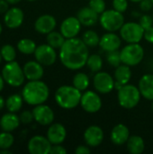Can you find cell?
<instances>
[{"label": "cell", "mask_w": 153, "mask_h": 154, "mask_svg": "<svg viewBox=\"0 0 153 154\" xmlns=\"http://www.w3.org/2000/svg\"><path fill=\"white\" fill-rule=\"evenodd\" d=\"M57 25V21L55 17L51 14H42L39 16L34 23V29L37 32L41 34H48L54 31Z\"/></svg>", "instance_id": "e0dca14e"}, {"label": "cell", "mask_w": 153, "mask_h": 154, "mask_svg": "<svg viewBox=\"0 0 153 154\" xmlns=\"http://www.w3.org/2000/svg\"><path fill=\"white\" fill-rule=\"evenodd\" d=\"M142 98V94L138 87L133 84H125L117 90V100L124 109H133L138 106Z\"/></svg>", "instance_id": "277c9868"}, {"label": "cell", "mask_w": 153, "mask_h": 154, "mask_svg": "<svg viewBox=\"0 0 153 154\" xmlns=\"http://www.w3.org/2000/svg\"><path fill=\"white\" fill-rule=\"evenodd\" d=\"M0 153L2 154H10L12 153L10 151H9V149H0Z\"/></svg>", "instance_id": "7dc6e473"}, {"label": "cell", "mask_w": 153, "mask_h": 154, "mask_svg": "<svg viewBox=\"0 0 153 154\" xmlns=\"http://www.w3.org/2000/svg\"><path fill=\"white\" fill-rule=\"evenodd\" d=\"M83 138L87 145L90 148H96L102 144L105 138V133L99 125H93L85 130Z\"/></svg>", "instance_id": "4fadbf2b"}, {"label": "cell", "mask_w": 153, "mask_h": 154, "mask_svg": "<svg viewBox=\"0 0 153 154\" xmlns=\"http://www.w3.org/2000/svg\"><path fill=\"white\" fill-rule=\"evenodd\" d=\"M24 19V14L23 10L19 7H12L7 10V12L5 14L4 17V23L5 26H7L10 29H16L20 27Z\"/></svg>", "instance_id": "d6986e66"}, {"label": "cell", "mask_w": 153, "mask_h": 154, "mask_svg": "<svg viewBox=\"0 0 153 154\" xmlns=\"http://www.w3.org/2000/svg\"><path fill=\"white\" fill-rule=\"evenodd\" d=\"M2 76L6 84L14 88L22 86L26 79L23 68L15 60L6 62L2 69Z\"/></svg>", "instance_id": "5b68a950"}, {"label": "cell", "mask_w": 153, "mask_h": 154, "mask_svg": "<svg viewBox=\"0 0 153 154\" xmlns=\"http://www.w3.org/2000/svg\"><path fill=\"white\" fill-rule=\"evenodd\" d=\"M47 43L49 45H50L51 47H53L54 49H60V47L63 45V43L66 41V38L62 35V33L60 32H56V31H52L50 33L47 34Z\"/></svg>", "instance_id": "f546056e"}, {"label": "cell", "mask_w": 153, "mask_h": 154, "mask_svg": "<svg viewBox=\"0 0 153 154\" xmlns=\"http://www.w3.org/2000/svg\"><path fill=\"white\" fill-rule=\"evenodd\" d=\"M82 24L77 16H69L65 18L60 23V32L66 39L77 37L81 30Z\"/></svg>", "instance_id": "5bb4252c"}, {"label": "cell", "mask_w": 153, "mask_h": 154, "mask_svg": "<svg viewBox=\"0 0 153 154\" xmlns=\"http://www.w3.org/2000/svg\"><path fill=\"white\" fill-rule=\"evenodd\" d=\"M33 54L35 60L43 66H51L57 60L56 49H54L48 43L37 46Z\"/></svg>", "instance_id": "8fae6325"}, {"label": "cell", "mask_w": 153, "mask_h": 154, "mask_svg": "<svg viewBox=\"0 0 153 154\" xmlns=\"http://www.w3.org/2000/svg\"><path fill=\"white\" fill-rule=\"evenodd\" d=\"M139 4L141 10L143 12H149L153 8V2L151 0H142Z\"/></svg>", "instance_id": "ab89813d"}, {"label": "cell", "mask_w": 153, "mask_h": 154, "mask_svg": "<svg viewBox=\"0 0 153 154\" xmlns=\"http://www.w3.org/2000/svg\"><path fill=\"white\" fill-rule=\"evenodd\" d=\"M28 1H31V2H32V1H36V0H28Z\"/></svg>", "instance_id": "db71d44e"}, {"label": "cell", "mask_w": 153, "mask_h": 154, "mask_svg": "<svg viewBox=\"0 0 153 154\" xmlns=\"http://www.w3.org/2000/svg\"><path fill=\"white\" fill-rule=\"evenodd\" d=\"M82 93L73 85H63L57 88L54 98L56 104L67 110L73 109L80 105Z\"/></svg>", "instance_id": "3957f363"}, {"label": "cell", "mask_w": 153, "mask_h": 154, "mask_svg": "<svg viewBox=\"0 0 153 154\" xmlns=\"http://www.w3.org/2000/svg\"><path fill=\"white\" fill-rule=\"evenodd\" d=\"M88 57V47L84 43L82 39L78 37L66 39L59 52L61 64L70 70H78L85 67Z\"/></svg>", "instance_id": "6da1fadb"}, {"label": "cell", "mask_w": 153, "mask_h": 154, "mask_svg": "<svg viewBox=\"0 0 153 154\" xmlns=\"http://www.w3.org/2000/svg\"><path fill=\"white\" fill-rule=\"evenodd\" d=\"M122 45V38L114 32H107L100 37L99 47L106 52L118 51Z\"/></svg>", "instance_id": "2e32d148"}, {"label": "cell", "mask_w": 153, "mask_h": 154, "mask_svg": "<svg viewBox=\"0 0 153 154\" xmlns=\"http://www.w3.org/2000/svg\"><path fill=\"white\" fill-rule=\"evenodd\" d=\"M93 86L100 94H109L115 89V78L106 71H98L93 78Z\"/></svg>", "instance_id": "30bf717a"}, {"label": "cell", "mask_w": 153, "mask_h": 154, "mask_svg": "<svg viewBox=\"0 0 153 154\" xmlns=\"http://www.w3.org/2000/svg\"><path fill=\"white\" fill-rule=\"evenodd\" d=\"M91 152L90 147L88 145H78L76 150H75V153L76 154H89Z\"/></svg>", "instance_id": "b9f144b4"}, {"label": "cell", "mask_w": 153, "mask_h": 154, "mask_svg": "<svg viewBox=\"0 0 153 154\" xmlns=\"http://www.w3.org/2000/svg\"><path fill=\"white\" fill-rule=\"evenodd\" d=\"M4 84H5L4 78H3L2 74H0V92H1V91H2V89L4 88Z\"/></svg>", "instance_id": "bcb514c9"}, {"label": "cell", "mask_w": 153, "mask_h": 154, "mask_svg": "<svg viewBox=\"0 0 153 154\" xmlns=\"http://www.w3.org/2000/svg\"><path fill=\"white\" fill-rule=\"evenodd\" d=\"M52 144L47 137L42 135L32 136L27 144L28 152L31 154H49Z\"/></svg>", "instance_id": "7c38bea8"}, {"label": "cell", "mask_w": 153, "mask_h": 154, "mask_svg": "<svg viewBox=\"0 0 153 154\" xmlns=\"http://www.w3.org/2000/svg\"><path fill=\"white\" fill-rule=\"evenodd\" d=\"M0 53L2 55L3 60L5 61H6V62L14 61L15 60V58H16L15 49L11 44H5V45H3L1 50H0Z\"/></svg>", "instance_id": "d6a6232c"}, {"label": "cell", "mask_w": 153, "mask_h": 154, "mask_svg": "<svg viewBox=\"0 0 153 154\" xmlns=\"http://www.w3.org/2000/svg\"><path fill=\"white\" fill-rule=\"evenodd\" d=\"M23 96L19 94H13L9 96L5 100V106L7 110L11 113H17L21 110L23 103Z\"/></svg>", "instance_id": "4316f807"}, {"label": "cell", "mask_w": 153, "mask_h": 154, "mask_svg": "<svg viewBox=\"0 0 153 154\" xmlns=\"http://www.w3.org/2000/svg\"><path fill=\"white\" fill-rule=\"evenodd\" d=\"M23 73L28 80H40L44 75L43 65H41L37 60L27 61L23 67Z\"/></svg>", "instance_id": "44dd1931"}, {"label": "cell", "mask_w": 153, "mask_h": 154, "mask_svg": "<svg viewBox=\"0 0 153 154\" xmlns=\"http://www.w3.org/2000/svg\"><path fill=\"white\" fill-rule=\"evenodd\" d=\"M36 48H37L36 43L32 40L28 39V38L22 39V40H20L17 42V49H18V51L21 53L25 54V55L33 54L35 50H36Z\"/></svg>", "instance_id": "f1b7e54d"}, {"label": "cell", "mask_w": 153, "mask_h": 154, "mask_svg": "<svg viewBox=\"0 0 153 154\" xmlns=\"http://www.w3.org/2000/svg\"><path fill=\"white\" fill-rule=\"evenodd\" d=\"M144 29L136 22L124 23L119 30L122 40L127 43H139L144 37Z\"/></svg>", "instance_id": "ba28073f"}, {"label": "cell", "mask_w": 153, "mask_h": 154, "mask_svg": "<svg viewBox=\"0 0 153 154\" xmlns=\"http://www.w3.org/2000/svg\"><path fill=\"white\" fill-rule=\"evenodd\" d=\"M151 1H152V2H153V0H151Z\"/></svg>", "instance_id": "9f6ffc18"}, {"label": "cell", "mask_w": 153, "mask_h": 154, "mask_svg": "<svg viewBox=\"0 0 153 154\" xmlns=\"http://www.w3.org/2000/svg\"><path fill=\"white\" fill-rule=\"evenodd\" d=\"M126 148L131 154H142L145 150V142L139 135H131L126 143Z\"/></svg>", "instance_id": "d4e9b609"}, {"label": "cell", "mask_w": 153, "mask_h": 154, "mask_svg": "<svg viewBox=\"0 0 153 154\" xmlns=\"http://www.w3.org/2000/svg\"><path fill=\"white\" fill-rule=\"evenodd\" d=\"M19 118H20L21 123H23V124H24V125L31 124V123L34 120L32 111H29V110L23 111V112L21 113Z\"/></svg>", "instance_id": "f35d334b"}, {"label": "cell", "mask_w": 153, "mask_h": 154, "mask_svg": "<svg viewBox=\"0 0 153 154\" xmlns=\"http://www.w3.org/2000/svg\"><path fill=\"white\" fill-rule=\"evenodd\" d=\"M138 88L142 94V97L147 100H153V74L143 75L138 84Z\"/></svg>", "instance_id": "603a6c76"}, {"label": "cell", "mask_w": 153, "mask_h": 154, "mask_svg": "<svg viewBox=\"0 0 153 154\" xmlns=\"http://www.w3.org/2000/svg\"><path fill=\"white\" fill-rule=\"evenodd\" d=\"M88 6H90L97 14H101L106 9V5L105 0H89Z\"/></svg>", "instance_id": "d590c367"}, {"label": "cell", "mask_w": 153, "mask_h": 154, "mask_svg": "<svg viewBox=\"0 0 153 154\" xmlns=\"http://www.w3.org/2000/svg\"><path fill=\"white\" fill-rule=\"evenodd\" d=\"M103 101L101 97L92 90L85 91L82 94L80 100V106L82 109L88 114H96L102 108Z\"/></svg>", "instance_id": "9c48e42d"}, {"label": "cell", "mask_w": 153, "mask_h": 154, "mask_svg": "<svg viewBox=\"0 0 153 154\" xmlns=\"http://www.w3.org/2000/svg\"><path fill=\"white\" fill-rule=\"evenodd\" d=\"M72 85L78 90L86 91L90 85V80L88 76L84 72H78L74 75L72 79Z\"/></svg>", "instance_id": "83f0119b"}, {"label": "cell", "mask_w": 153, "mask_h": 154, "mask_svg": "<svg viewBox=\"0 0 153 154\" xmlns=\"http://www.w3.org/2000/svg\"><path fill=\"white\" fill-rule=\"evenodd\" d=\"M82 41L88 48H94L99 46L100 36L97 34L96 32L93 30H87L82 34Z\"/></svg>", "instance_id": "4dcf8cb0"}, {"label": "cell", "mask_w": 153, "mask_h": 154, "mask_svg": "<svg viewBox=\"0 0 153 154\" xmlns=\"http://www.w3.org/2000/svg\"><path fill=\"white\" fill-rule=\"evenodd\" d=\"M50 154H66L67 153V150L66 148H64L61 144H54L51 146V150H50Z\"/></svg>", "instance_id": "60d3db41"}, {"label": "cell", "mask_w": 153, "mask_h": 154, "mask_svg": "<svg viewBox=\"0 0 153 154\" xmlns=\"http://www.w3.org/2000/svg\"><path fill=\"white\" fill-rule=\"evenodd\" d=\"M103 64H104L103 59L100 55H98V54H91L90 55L89 54V57L87 61V66L92 72L96 73V72L100 71L102 69Z\"/></svg>", "instance_id": "1f68e13d"}, {"label": "cell", "mask_w": 153, "mask_h": 154, "mask_svg": "<svg viewBox=\"0 0 153 154\" xmlns=\"http://www.w3.org/2000/svg\"><path fill=\"white\" fill-rule=\"evenodd\" d=\"M152 17H153V14H152Z\"/></svg>", "instance_id": "11a10c76"}, {"label": "cell", "mask_w": 153, "mask_h": 154, "mask_svg": "<svg viewBox=\"0 0 153 154\" xmlns=\"http://www.w3.org/2000/svg\"><path fill=\"white\" fill-rule=\"evenodd\" d=\"M99 14H97L96 11H94L90 6H84L81 7L78 13L77 17L84 26H93L99 21Z\"/></svg>", "instance_id": "7402d4cb"}, {"label": "cell", "mask_w": 153, "mask_h": 154, "mask_svg": "<svg viewBox=\"0 0 153 154\" xmlns=\"http://www.w3.org/2000/svg\"><path fill=\"white\" fill-rule=\"evenodd\" d=\"M5 106V101L4 99V97L2 96H0V110H2Z\"/></svg>", "instance_id": "f6af8a7d"}, {"label": "cell", "mask_w": 153, "mask_h": 154, "mask_svg": "<svg viewBox=\"0 0 153 154\" xmlns=\"http://www.w3.org/2000/svg\"><path fill=\"white\" fill-rule=\"evenodd\" d=\"M2 31H3V27H2V24L0 23V34H1V32H2Z\"/></svg>", "instance_id": "f907efd6"}, {"label": "cell", "mask_w": 153, "mask_h": 154, "mask_svg": "<svg viewBox=\"0 0 153 154\" xmlns=\"http://www.w3.org/2000/svg\"><path fill=\"white\" fill-rule=\"evenodd\" d=\"M46 137L50 142L52 145L61 144L67 138V130L62 124L55 123L50 125Z\"/></svg>", "instance_id": "ac0fdd59"}, {"label": "cell", "mask_w": 153, "mask_h": 154, "mask_svg": "<svg viewBox=\"0 0 153 154\" xmlns=\"http://www.w3.org/2000/svg\"><path fill=\"white\" fill-rule=\"evenodd\" d=\"M8 3H9V5H16V4H18L21 0H6Z\"/></svg>", "instance_id": "c3c4849f"}, {"label": "cell", "mask_w": 153, "mask_h": 154, "mask_svg": "<svg viewBox=\"0 0 153 154\" xmlns=\"http://www.w3.org/2000/svg\"><path fill=\"white\" fill-rule=\"evenodd\" d=\"M131 2H133V3H140L142 0H130Z\"/></svg>", "instance_id": "681fc988"}, {"label": "cell", "mask_w": 153, "mask_h": 154, "mask_svg": "<svg viewBox=\"0 0 153 154\" xmlns=\"http://www.w3.org/2000/svg\"><path fill=\"white\" fill-rule=\"evenodd\" d=\"M2 60H3V58H2V55H1V53H0V63H1V61H2Z\"/></svg>", "instance_id": "816d5d0a"}, {"label": "cell", "mask_w": 153, "mask_h": 154, "mask_svg": "<svg viewBox=\"0 0 153 154\" xmlns=\"http://www.w3.org/2000/svg\"><path fill=\"white\" fill-rule=\"evenodd\" d=\"M9 9V3L6 0H0V14H5Z\"/></svg>", "instance_id": "ee69618b"}, {"label": "cell", "mask_w": 153, "mask_h": 154, "mask_svg": "<svg viewBox=\"0 0 153 154\" xmlns=\"http://www.w3.org/2000/svg\"><path fill=\"white\" fill-rule=\"evenodd\" d=\"M14 142V138L10 132L0 133V149H10Z\"/></svg>", "instance_id": "836d02e7"}, {"label": "cell", "mask_w": 153, "mask_h": 154, "mask_svg": "<svg viewBox=\"0 0 153 154\" xmlns=\"http://www.w3.org/2000/svg\"><path fill=\"white\" fill-rule=\"evenodd\" d=\"M130 136V130L124 124H117L112 128L110 133L111 142L117 146L126 144Z\"/></svg>", "instance_id": "ffe728a7"}, {"label": "cell", "mask_w": 153, "mask_h": 154, "mask_svg": "<svg viewBox=\"0 0 153 154\" xmlns=\"http://www.w3.org/2000/svg\"><path fill=\"white\" fill-rule=\"evenodd\" d=\"M113 8L124 14L128 8V0H113Z\"/></svg>", "instance_id": "74e56055"}, {"label": "cell", "mask_w": 153, "mask_h": 154, "mask_svg": "<svg viewBox=\"0 0 153 154\" xmlns=\"http://www.w3.org/2000/svg\"><path fill=\"white\" fill-rule=\"evenodd\" d=\"M24 102L30 106L44 104L50 97V88L47 84L40 80H29L22 90Z\"/></svg>", "instance_id": "7a4b0ae2"}, {"label": "cell", "mask_w": 153, "mask_h": 154, "mask_svg": "<svg viewBox=\"0 0 153 154\" xmlns=\"http://www.w3.org/2000/svg\"><path fill=\"white\" fill-rule=\"evenodd\" d=\"M139 23L142 26V28L144 30L150 28L153 26V17L152 15H150V14H142L141 17H140V20H139Z\"/></svg>", "instance_id": "8d00e7d4"}, {"label": "cell", "mask_w": 153, "mask_h": 154, "mask_svg": "<svg viewBox=\"0 0 153 154\" xmlns=\"http://www.w3.org/2000/svg\"><path fill=\"white\" fill-rule=\"evenodd\" d=\"M132 76H133V72L130 66L122 63L121 65L115 68V74H114L115 80L121 83L122 85L128 84L132 79Z\"/></svg>", "instance_id": "484cf974"}, {"label": "cell", "mask_w": 153, "mask_h": 154, "mask_svg": "<svg viewBox=\"0 0 153 154\" xmlns=\"http://www.w3.org/2000/svg\"><path fill=\"white\" fill-rule=\"evenodd\" d=\"M151 110H152V112H153V100L151 101Z\"/></svg>", "instance_id": "f5cc1de1"}, {"label": "cell", "mask_w": 153, "mask_h": 154, "mask_svg": "<svg viewBox=\"0 0 153 154\" xmlns=\"http://www.w3.org/2000/svg\"><path fill=\"white\" fill-rule=\"evenodd\" d=\"M32 111L33 114L34 121H36L41 125H50L54 121V112L47 105L41 104L35 106Z\"/></svg>", "instance_id": "9a60e30c"}, {"label": "cell", "mask_w": 153, "mask_h": 154, "mask_svg": "<svg viewBox=\"0 0 153 154\" xmlns=\"http://www.w3.org/2000/svg\"><path fill=\"white\" fill-rule=\"evenodd\" d=\"M122 63L130 67L140 64L144 58V49L140 43H128L121 51Z\"/></svg>", "instance_id": "52a82bcc"}, {"label": "cell", "mask_w": 153, "mask_h": 154, "mask_svg": "<svg viewBox=\"0 0 153 154\" xmlns=\"http://www.w3.org/2000/svg\"><path fill=\"white\" fill-rule=\"evenodd\" d=\"M99 23L102 28L106 32H115L122 28L125 23V20L123 13H120L113 8L104 11L99 15Z\"/></svg>", "instance_id": "8992f818"}, {"label": "cell", "mask_w": 153, "mask_h": 154, "mask_svg": "<svg viewBox=\"0 0 153 154\" xmlns=\"http://www.w3.org/2000/svg\"><path fill=\"white\" fill-rule=\"evenodd\" d=\"M143 39H145L148 42L153 44V26L146 29L144 31V37Z\"/></svg>", "instance_id": "7bdbcfd3"}, {"label": "cell", "mask_w": 153, "mask_h": 154, "mask_svg": "<svg viewBox=\"0 0 153 154\" xmlns=\"http://www.w3.org/2000/svg\"><path fill=\"white\" fill-rule=\"evenodd\" d=\"M21 121L15 113H6L0 119V127L4 132H13L19 127Z\"/></svg>", "instance_id": "cb8c5ba5"}, {"label": "cell", "mask_w": 153, "mask_h": 154, "mask_svg": "<svg viewBox=\"0 0 153 154\" xmlns=\"http://www.w3.org/2000/svg\"><path fill=\"white\" fill-rule=\"evenodd\" d=\"M106 61L108 64H110L112 67L116 68L119 65L122 64V60H121V54L120 51H109L106 52Z\"/></svg>", "instance_id": "e575fe53"}]
</instances>
